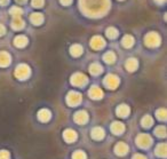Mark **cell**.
<instances>
[{
    "mask_svg": "<svg viewBox=\"0 0 167 159\" xmlns=\"http://www.w3.org/2000/svg\"><path fill=\"white\" fill-rule=\"evenodd\" d=\"M79 7L84 15L88 17H102L110 8V0H80Z\"/></svg>",
    "mask_w": 167,
    "mask_h": 159,
    "instance_id": "1",
    "label": "cell"
},
{
    "mask_svg": "<svg viewBox=\"0 0 167 159\" xmlns=\"http://www.w3.org/2000/svg\"><path fill=\"white\" fill-rule=\"evenodd\" d=\"M31 74V70L29 68V66L26 64H20L15 70V77L20 80H25L28 79Z\"/></svg>",
    "mask_w": 167,
    "mask_h": 159,
    "instance_id": "2",
    "label": "cell"
},
{
    "mask_svg": "<svg viewBox=\"0 0 167 159\" xmlns=\"http://www.w3.org/2000/svg\"><path fill=\"white\" fill-rule=\"evenodd\" d=\"M144 42H145V45L148 47H151V48H153V47H158L160 45V37H159L158 33L156 32H149L145 36L144 38Z\"/></svg>",
    "mask_w": 167,
    "mask_h": 159,
    "instance_id": "3",
    "label": "cell"
},
{
    "mask_svg": "<svg viewBox=\"0 0 167 159\" xmlns=\"http://www.w3.org/2000/svg\"><path fill=\"white\" fill-rule=\"evenodd\" d=\"M87 82H88V78L86 77L84 74H80V72L74 74V76L71 77V84L74 86L82 87V86H85Z\"/></svg>",
    "mask_w": 167,
    "mask_h": 159,
    "instance_id": "4",
    "label": "cell"
},
{
    "mask_svg": "<svg viewBox=\"0 0 167 159\" xmlns=\"http://www.w3.org/2000/svg\"><path fill=\"white\" fill-rule=\"evenodd\" d=\"M104 85L109 88V89H116L117 87L119 86V78L114 74H108L104 79Z\"/></svg>",
    "mask_w": 167,
    "mask_h": 159,
    "instance_id": "5",
    "label": "cell"
},
{
    "mask_svg": "<svg viewBox=\"0 0 167 159\" xmlns=\"http://www.w3.org/2000/svg\"><path fill=\"white\" fill-rule=\"evenodd\" d=\"M82 102V95L77 92H70L66 96V103L70 106H76Z\"/></svg>",
    "mask_w": 167,
    "mask_h": 159,
    "instance_id": "6",
    "label": "cell"
},
{
    "mask_svg": "<svg viewBox=\"0 0 167 159\" xmlns=\"http://www.w3.org/2000/svg\"><path fill=\"white\" fill-rule=\"evenodd\" d=\"M136 143H137V145H139L140 148L145 149V148H149L151 145L152 139H151L148 134H140L139 136L136 137Z\"/></svg>",
    "mask_w": 167,
    "mask_h": 159,
    "instance_id": "7",
    "label": "cell"
},
{
    "mask_svg": "<svg viewBox=\"0 0 167 159\" xmlns=\"http://www.w3.org/2000/svg\"><path fill=\"white\" fill-rule=\"evenodd\" d=\"M90 46H92V48L94 49H101L105 46V41H104V39H103L102 37L95 36V37H93L92 40H90Z\"/></svg>",
    "mask_w": 167,
    "mask_h": 159,
    "instance_id": "8",
    "label": "cell"
},
{
    "mask_svg": "<svg viewBox=\"0 0 167 159\" xmlns=\"http://www.w3.org/2000/svg\"><path fill=\"white\" fill-rule=\"evenodd\" d=\"M88 120V114L86 113L85 111H78L74 114V121L80 124V125H84L86 121Z\"/></svg>",
    "mask_w": 167,
    "mask_h": 159,
    "instance_id": "9",
    "label": "cell"
},
{
    "mask_svg": "<svg viewBox=\"0 0 167 159\" xmlns=\"http://www.w3.org/2000/svg\"><path fill=\"white\" fill-rule=\"evenodd\" d=\"M10 61H12V58H10V55L8 53H6V52H0V66H8L10 64Z\"/></svg>",
    "mask_w": 167,
    "mask_h": 159,
    "instance_id": "10",
    "label": "cell"
},
{
    "mask_svg": "<svg viewBox=\"0 0 167 159\" xmlns=\"http://www.w3.org/2000/svg\"><path fill=\"white\" fill-rule=\"evenodd\" d=\"M89 96L93 100H100L103 96V92L101 88H98L96 86H93L89 89Z\"/></svg>",
    "mask_w": 167,
    "mask_h": 159,
    "instance_id": "11",
    "label": "cell"
},
{
    "mask_svg": "<svg viewBox=\"0 0 167 159\" xmlns=\"http://www.w3.org/2000/svg\"><path fill=\"white\" fill-rule=\"evenodd\" d=\"M63 137H64V140L66 142L72 143L77 139V134H76V132L72 131V129H65L64 133H63Z\"/></svg>",
    "mask_w": 167,
    "mask_h": 159,
    "instance_id": "12",
    "label": "cell"
},
{
    "mask_svg": "<svg viewBox=\"0 0 167 159\" xmlns=\"http://www.w3.org/2000/svg\"><path fill=\"white\" fill-rule=\"evenodd\" d=\"M127 151H128V147H127V144H125L124 142H119L118 144L114 147V152L119 156L126 155Z\"/></svg>",
    "mask_w": 167,
    "mask_h": 159,
    "instance_id": "13",
    "label": "cell"
},
{
    "mask_svg": "<svg viewBox=\"0 0 167 159\" xmlns=\"http://www.w3.org/2000/svg\"><path fill=\"white\" fill-rule=\"evenodd\" d=\"M111 131L113 132L114 134L119 135L125 131V126H124V124H122V122L114 121V122H112V125H111Z\"/></svg>",
    "mask_w": 167,
    "mask_h": 159,
    "instance_id": "14",
    "label": "cell"
},
{
    "mask_svg": "<svg viewBox=\"0 0 167 159\" xmlns=\"http://www.w3.org/2000/svg\"><path fill=\"white\" fill-rule=\"evenodd\" d=\"M30 21L32 22L34 25H40L44 22V16L41 13H32L30 15Z\"/></svg>",
    "mask_w": 167,
    "mask_h": 159,
    "instance_id": "15",
    "label": "cell"
},
{
    "mask_svg": "<svg viewBox=\"0 0 167 159\" xmlns=\"http://www.w3.org/2000/svg\"><path fill=\"white\" fill-rule=\"evenodd\" d=\"M26 44H28V38L24 37V36H17L14 39V45L18 47V48H22V47L26 46Z\"/></svg>",
    "mask_w": 167,
    "mask_h": 159,
    "instance_id": "16",
    "label": "cell"
},
{
    "mask_svg": "<svg viewBox=\"0 0 167 159\" xmlns=\"http://www.w3.org/2000/svg\"><path fill=\"white\" fill-rule=\"evenodd\" d=\"M137 66H139V62L136 58H129L128 61L126 62V69L129 71V72H133L135 70L137 69Z\"/></svg>",
    "mask_w": 167,
    "mask_h": 159,
    "instance_id": "17",
    "label": "cell"
},
{
    "mask_svg": "<svg viewBox=\"0 0 167 159\" xmlns=\"http://www.w3.org/2000/svg\"><path fill=\"white\" fill-rule=\"evenodd\" d=\"M92 137L94 140H102L104 137V131L101 127H95L92 131Z\"/></svg>",
    "mask_w": 167,
    "mask_h": 159,
    "instance_id": "18",
    "label": "cell"
},
{
    "mask_svg": "<svg viewBox=\"0 0 167 159\" xmlns=\"http://www.w3.org/2000/svg\"><path fill=\"white\" fill-rule=\"evenodd\" d=\"M38 119L40 120V121H48L49 119H50V112H49V110H47V109H42V110H40L39 112H38Z\"/></svg>",
    "mask_w": 167,
    "mask_h": 159,
    "instance_id": "19",
    "label": "cell"
},
{
    "mask_svg": "<svg viewBox=\"0 0 167 159\" xmlns=\"http://www.w3.org/2000/svg\"><path fill=\"white\" fill-rule=\"evenodd\" d=\"M128 113H129V108L126 104H120L117 108V114L119 117H127Z\"/></svg>",
    "mask_w": 167,
    "mask_h": 159,
    "instance_id": "20",
    "label": "cell"
},
{
    "mask_svg": "<svg viewBox=\"0 0 167 159\" xmlns=\"http://www.w3.org/2000/svg\"><path fill=\"white\" fill-rule=\"evenodd\" d=\"M134 38L132 37V36H129V34H126L125 37L122 38V40H121V44L122 46L125 47V48H130L132 46L134 45Z\"/></svg>",
    "mask_w": 167,
    "mask_h": 159,
    "instance_id": "21",
    "label": "cell"
},
{
    "mask_svg": "<svg viewBox=\"0 0 167 159\" xmlns=\"http://www.w3.org/2000/svg\"><path fill=\"white\" fill-rule=\"evenodd\" d=\"M23 26H24V21L21 17H14L12 22V28L15 30H21V29H23Z\"/></svg>",
    "mask_w": 167,
    "mask_h": 159,
    "instance_id": "22",
    "label": "cell"
},
{
    "mask_svg": "<svg viewBox=\"0 0 167 159\" xmlns=\"http://www.w3.org/2000/svg\"><path fill=\"white\" fill-rule=\"evenodd\" d=\"M102 66H100L98 63H93L92 66H89V72L94 76H97V74H102Z\"/></svg>",
    "mask_w": 167,
    "mask_h": 159,
    "instance_id": "23",
    "label": "cell"
},
{
    "mask_svg": "<svg viewBox=\"0 0 167 159\" xmlns=\"http://www.w3.org/2000/svg\"><path fill=\"white\" fill-rule=\"evenodd\" d=\"M70 53H71V55L74 56V57L80 56V55L82 54V47L80 45L71 46V48H70Z\"/></svg>",
    "mask_w": 167,
    "mask_h": 159,
    "instance_id": "24",
    "label": "cell"
},
{
    "mask_svg": "<svg viewBox=\"0 0 167 159\" xmlns=\"http://www.w3.org/2000/svg\"><path fill=\"white\" fill-rule=\"evenodd\" d=\"M156 155L158 157H166V144L163 143V144H159L157 149H156Z\"/></svg>",
    "mask_w": 167,
    "mask_h": 159,
    "instance_id": "25",
    "label": "cell"
},
{
    "mask_svg": "<svg viewBox=\"0 0 167 159\" xmlns=\"http://www.w3.org/2000/svg\"><path fill=\"white\" fill-rule=\"evenodd\" d=\"M9 14H10L13 17H20L21 15L23 14V10H22V8H20V7L14 6V7H12V8L9 9Z\"/></svg>",
    "mask_w": 167,
    "mask_h": 159,
    "instance_id": "26",
    "label": "cell"
},
{
    "mask_svg": "<svg viewBox=\"0 0 167 159\" xmlns=\"http://www.w3.org/2000/svg\"><path fill=\"white\" fill-rule=\"evenodd\" d=\"M103 60L108 63V64H112L116 60V55H114L112 52H108L106 54H104V56H103Z\"/></svg>",
    "mask_w": 167,
    "mask_h": 159,
    "instance_id": "27",
    "label": "cell"
},
{
    "mask_svg": "<svg viewBox=\"0 0 167 159\" xmlns=\"http://www.w3.org/2000/svg\"><path fill=\"white\" fill-rule=\"evenodd\" d=\"M141 122H142V126L144 127H150L152 124H153V119H152V117H150V116H144L142 118V120H141Z\"/></svg>",
    "mask_w": 167,
    "mask_h": 159,
    "instance_id": "28",
    "label": "cell"
},
{
    "mask_svg": "<svg viewBox=\"0 0 167 159\" xmlns=\"http://www.w3.org/2000/svg\"><path fill=\"white\" fill-rule=\"evenodd\" d=\"M118 36V31L116 28H109L106 29V37L110 38V39H114Z\"/></svg>",
    "mask_w": 167,
    "mask_h": 159,
    "instance_id": "29",
    "label": "cell"
},
{
    "mask_svg": "<svg viewBox=\"0 0 167 159\" xmlns=\"http://www.w3.org/2000/svg\"><path fill=\"white\" fill-rule=\"evenodd\" d=\"M156 114H157V118L159 119V120H166V109H159L157 112H156Z\"/></svg>",
    "mask_w": 167,
    "mask_h": 159,
    "instance_id": "30",
    "label": "cell"
},
{
    "mask_svg": "<svg viewBox=\"0 0 167 159\" xmlns=\"http://www.w3.org/2000/svg\"><path fill=\"white\" fill-rule=\"evenodd\" d=\"M155 133H156V135L157 136H159V137H161V136H166V128L165 127H161V126H159V127H157L156 128V131H155Z\"/></svg>",
    "mask_w": 167,
    "mask_h": 159,
    "instance_id": "31",
    "label": "cell"
},
{
    "mask_svg": "<svg viewBox=\"0 0 167 159\" xmlns=\"http://www.w3.org/2000/svg\"><path fill=\"white\" fill-rule=\"evenodd\" d=\"M72 159H86V153L80 150H78L72 155Z\"/></svg>",
    "mask_w": 167,
    "mask_h": 159,
    "instance_id": "32",
    "label": "cell"
},
{
    "mask_svg": "<svg viewBox=\"0 0 167 159\" xmlns=\"http://www.w3.org/2000/svg\"><path fill=\"white\" fill-rule=\"evenodd\" d=\"M44 4H45V0H32V1H31V5H32L33 7H36V8L42 7Z\"/></svg>",
    "mask_w": 167,
    "mask_h": 159,
    "instance_id": "33",
    "label": "cell"
},
{
    "mask_svg": "<svg viewBox=\"0 0 167 159\" xmlns=\"http://www.w3.org/2000/svg\"><path fill=\"white\" fill-rule=\"evenodd\" d=\"M10 155H9L8 151L6 150H1L0 151V159H9Z\"/></svg>",
    "mask_w": 167,
    "mask_h": 159,
    "instance_id": "34",
    "label": "cell"
},
{
    "mask_svg": "<svg viewBox=\"0 0 167 159\" xmlns=\"http://www.w3.org/2000/svg\"><path fill=\"white\" fill-rule=\"evenodd\" d=\"M60 2L62 5H64V6H68V5H70L72 2V0H60Z\"/></svg>",
    "mask_w": 167,
    "mask_h": 159,
    "instance_id": "35",
    "label": "cell"
},
{
    "mask_svg": "<svg viewBox=\"0 0 167 159\" xmlns=\"http://www.w3.org/2000/svg\"><path fill=\"white\" fill-rule=\"evenodd\" d=\"M5 32H6V29H5V26L2 24H0V37H1V36H4Z\"/></svg>",
    "mask_w": 167,
    "mask_h": 159,
    "instance_id": "36",
    "label": "cell"
},
{
    "mask_svg": "<svg viewBox=\"0 0 167 159\" xmlns=\"http://www.w3.org/2000/svg\"><path fill=\"white\" fill-rule=\"evenodd\" d=\"M133 159H147V158H145L143 155H140V153H137V155H135L134 157H133Z\"/></svg>",
    "mask_w": 167,
    "mask_h": 159,
    "instance_id": "37",
    "label": "cell"
},
{
    "mask_svg": "<svg viewBox=\"0 0 167 159\" xmlns=\"http://www.w3.org/2000/svg\"><path fill=\"white\" fill-rule=\"evenodd\" d=\"M9 2V0H0V5H2V6H4V5H7Z\"/></svg>",
    "mask_w": 167,
    "mask_h": 159,
    "instance_id": "38",
    "label": "cell"
},
{
    "mask_svg": "<svg viewBox=\"0 0 167 159\" xmlns=\"http://www.w3.org/2000/svg\"><path fill=\"white\" fill-rule=\"evenodd\" d=\"M156 2H158V4H163V2H165L166 0H155Z\"/></svg>",
    "mask_w": 167,
    "mask_h": 159,
    "instance_id": "39",
    "label": "cell"
},
{
    "mask_svg": "<svg viewBox=\"0 0 167 159\" xmlns=\"http://www.w3.org/2000/svg\"><path fill=\"white\" fill-rule=\"evenodd\" d=\"M16 1L18 2V4H23V2H25L26 0H16Z\"/></svg>",
    "mask_w": 167,
    "mask_h": 159,
    "instance_id": "40",
    "label": "cell"
},
{
    "mask_svg": "<svg viewBox=\"0 0 167 159\" xmlns=\"http://www.w3.org/2000/svg\"><path fill=\"white\" fill-rule=\"evenodd\" d=\"M120 1H122V0H120Z\"/></svg>",
    "mask_w": 167,
    "mask_h": 159,
    "instance_id": "41",
    "label": "cell"
}]
</instances>
